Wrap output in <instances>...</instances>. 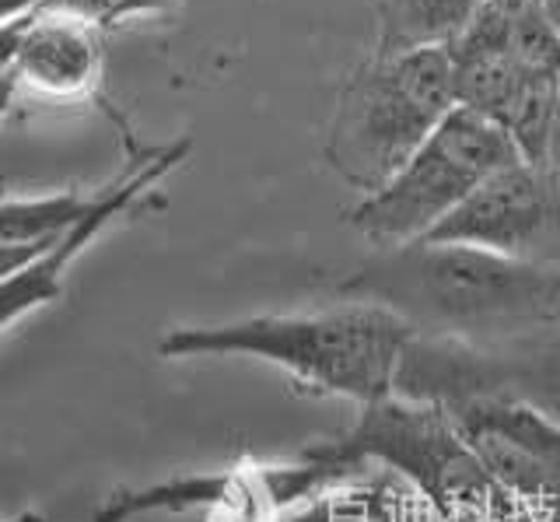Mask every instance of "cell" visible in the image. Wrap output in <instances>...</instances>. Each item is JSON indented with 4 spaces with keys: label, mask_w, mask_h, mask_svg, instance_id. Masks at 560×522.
I'll list each match as a JSON object with an SVG mask.
<instances>
[{
    "label": "cell",
    "mask_w": 560,
    "mask_h": 522,
    "mask_svg": "<svg viewBox=\"0 0 560 522\" xmlns=\"http://www.w3.org/2000/svg\"><path fill=\"white\" fill-rule=\"evenodd\" d=\"M428 239L466 242L533 264H560V172L515 159Z\"/></svg>",
    "instance_id": "9c48e42d"
},
{
    "label": "cell",
    "mask_w": 560,
    "mask_h": 522,
    "mask_svg": "<svg viewBox=\"0 0 560 522\" xmlns=\"http://www.w3.org/2000/svg\"><path fill=\"white\" fill-rule=\"evenodd\" d=\"M542 4H547V11H550V19L560 25V0H542Z\"/></svg>",
    "instance_id": "2e32d148"
},
{
    "label": "cell",
    "mask_w": 560,
    "mask_h": 522,
    "mask_svg": "<svg viewBox=\"0 0 560 522\" xmlns=\"http://www.w3.org/2000/svg\"><path fill=\"white\" fill-rule=\"evenodd\" d=\"M189 148H192L189 141H175L168 148L140 151L113 183L95 189V200L88 207V214L74 224V229L52 242L49 253H43L35 264L22 267L18 274L4 277V288H0V326H4V334L22 316H28V312L60 299L67 267L74 264V259L92 246L116 218L130 214L137 204L144 207V197L151 189L162 183L172 169H179L186 162Z\"/></svg>",
    "instance_id": "8fae6325"
},
{
    "label": "cell",
    "mask_w": 560,
    "mask_h": 522,
    "mask_svg": "<svg viewBox=\"0 0 560 522\" xmlns=\"http://www.w3.org/2000/svg\"><path fill=\"white\" fill-rule=\"evenodd\" d=\"M508 495L533 509L560 512V425L512 396L483 393L442 407Z\"/></svg>",
    "instance_id": "30bf717a"
},
{
    "label": "cell",
    "mask_w": 560,
    "mask_h": 522,
    "mask_svg": "<svg viewBox=\"0 0 560 522\" xmlns=\"http://www.w3.org/2000/svg\"><path fill=\"white\" fill-rule=\"evenodd\" d=\"M417 334L393 309L340 299L312 312H277L210 326H179L158 340V355L256 358L277 364L312 393L343 396L372 407L396 393L399 361Z\"/></svg>",
    "instance_id": "7a4b0ae2"
},
{
    "label": "cell",
    "mask_w": 560,
    "mask_h": 522,
    "mask_svg": "<svg viewBox=\"0 0 560 522\" xmlns=\"http://www.w3.org/2000/svg\"><path fill=\"white\" fill-rule=\"evenodd\" d=\"M550 169L560 172V102H557V124H553V148H550Z\"/></svg>",
    "instance_id": "9a60e30c"
},
{
    "label": "cell",
    "mask_w": 560,
    "mask_h": 522,
    "mask_svg": "<svg viewBox=\"0 0 560 522\" xmlns=\"http://www.w3.org/2000/svg\"><path fill=\"white\" fill-rule=\"evenodd\" d=\"M8 522H14V519H8Z\"/></svg>",
    "instance_id": "ac0fdd59"
},
{
    "label": "cell",
    "mask_w": 560,
    "mask_h": 522,
    "mask_svg": "<svg viewBox=\"0 0 560 522\" xmlns=\"http://www.w3.org/2000/svg\"><path fill=\"white\" fill-rule=\"evenodd\" d=\"M553 522H560V512H557V515H553Z\"/></svg>",
    "instance_id": "e0dca14e"
},
{
    "label": "cell",
    "mask_w": 560,
    "mask_h": 522,
    "mask_svg": "<svg viewBox=\"0 0 560 522\" xmlns=\"http://www.w3.org/2000/svg\"><path fill=\"white\" fill-rule=\"evenodd\" d=\"M455 98L515 141L533 165H550L560 102V25L542 0H487L448 46Z\"/></svg>",
    "instance_id": "5b68a950"
},
{
    "label": "cell",
    "mask_w": 560,
    "mask_h": 522,
    "mask_svg": "<svg viewBox=\"0 0 560 522\" xmlns=\"http://www.w3.org/2000/svg\"><path fill=\"white\" fill-rule=\"evenodd\" d=\"M512 396L560 425V326L501 347L413 337L399 361L396 396L448 407L466 396Z\"/></svg>",
    "instance_id": "52a82bcc"
},
{
    "label": "cell",
    "mask_w": 560,
    "mask_h": 522,
    "mask_svg": "<svg viewBox=\"0 0 560 522\" xmlns=\"http://www.w3.org/2000/svg\"><path fill=\"white\" fill-rule=\"evenodd\" d=\"M305 456L340 469L378 466L410 484L442 522H553L487 474L442 407L396 393L361 407L343 434L305 449Z\"/></svg>",
    "instance_id": "3957f363"
},
{
    "label": "cell",
    "mask_w": 560,
    "mask_h": 522,
    "mask_svg": "<svg viewBox=\"0 0 560 522\" xmlns=\"http://www.w3.org/2000/svg\"><path fill=\"white\" fill-rule=\"evenodd\" d=\"M487 0H375L378 54L448 49Z\"/></svg>",
    "instance_id": "4fadbf2b"
},
{
    "label": "cell",
    "mask_w": 560,
    "mask_h": 522,
    "mask_svg": "<svg viewBox=\"0 0 560 522\" xmlns=\"http://www.w3.org/2000/svg\"><path fill=\"white\" fill-rule=\"evenodd\" d=\"M102 71V28L60 14L4 19V102L25 89L46 98H84Z\"/></svg>",
    "instance_id": "7c38bea8"
},
{
    "label": "cell",
    "mask_w": 560,
    "mask_h": 522,
    "mask_svg": "<svg viewBox=\"0 0 560 522\" xmlns=\"http://www.w3.org/2000/svg\"><path fill=\"white\" fill-rule=\"evenodd\" d=\"M179 0H4V19L39 11V14H60L95 28H109L122 19H140V14H165Z\"/></svg>",
    "instance_id": "5bb4252c"
},
{
    "label": "cell",
    "mask_w": 560,
    "mask_h": 522,
    "mask_svg": "<svg viewBox=\"0 0 560 522\" xmlns=\"http://www.w3.org/2000/svg\"><path fill=\"white\" fill-rule=\"evenodd\" d=\"M343 299L393 309L417 337L501 347L560 326V264L420 239L375 250L340 281Z\"/></svg>",
    "instance_id": "6da1fadb"
},
{
    "label": "cell",
    "mask_w": 560,
    "mask_h": 522,
    "mask_svg": "<svg viewBox=\"0 0 560 522\" xmlns=\"http://www.w3.org/2000/svg\"><path fill=\"white\" fill-rule=\"evenodd\" d=\"M459 109L448 49L364 57L340 84L326 130V162L372 197Z\"/></svg>",
    "instance_id": "277c9868"
},
{
    "label": "cell",
    "mask_w": 560,
    "mask_h": 522,
    "mask_svg": "<svg viewBox=\"0 0 560 522\" xmlns=\"http://www.w3.org/2000/svg\"><path fill=\"white\" fill-rule=\"evenodd\" d=\"M515 159L522 154L512 137L480 113L459 106L378 194L350 207L347 221L375 242V250L410 246L434 235L494 172Z\"/></svg>",
    "instance_id": "8992f818"
},
{
    "label": "cell",
    "mask_w": 560,
    "mask_h": 522,
    "mask_svg": "<svg viewBox=\"0 0 560 522\" xmlns=\"http://www.w3.org/2000/svg\"><path fill=\"white\" fill-rule=\"evenodd\" d=\"M350 469L298 456L294 463H238L183 474L140 491H116L95 522H130L154 512H203V522H284L298 504Z\"/></svg>",
    "instance_id": "ba28073f"
}]
</instances>
